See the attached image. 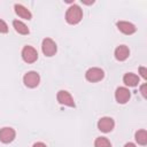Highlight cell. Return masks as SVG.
<instances>
[{"instance_id": "obj_1", "label": "cell", "mask_w": 147, "mask_h": 147, "mask_svg": "<svg viewBox=\"0 0 147 147\" xmlns=\"http://www.w3.org/2000/svg\"><path fill=\"white\" fill-rule=\"evenodd\" d=\"M83 18V10L77 5H71L65 13V21L69 24H78Z\"/></svg>"}, {"instance_id": "obj_2", "label": "cell", "mask_w": 147, "mask_h": 147, "mask_svg": "<svg viewBox=\"0 0 147 147\" xmlns=\"http://www.w3.org/2000/svg\"><path fill=\"white\" fill-rule=\"evenodd\" d=\"M23 83L29 88H34L40 83V76L36 71H28L23 77Z\"/></svg>"}, {"instance_id": "obj_3", "label": "cell", "mask_w": 147, "mask_h": 147, "mask_svg": "<svg viewBox=\"0 0 147 147\" xmlns=\"http://www.w3.org/2000/svg\"><path fill=\"white\" fill-rule=\"evenodd\" d=\"M105 77V72L101 68H96V67H93V68H90L86 72H85V78L91 82V83H96V82H100L102 78Z\"/></svg>"}, {"instance_id": "obj_4", "label": "cell", "mask_w": 147, "mask_h": 147, "mask_svg": "<svg viewBox=\"0 0 147 147\" xmlns=\"http://www.w3.org/2000/svg\"><path fill=\"white\" fill-rule=\"evenodd\" d=\"M41 51L46 56H53V55H55V53L57 51V46L53 39L45 38L41 42Z\"/></svg>"}, {"instance_id": "obj_5", "label": "cell", "mask_w": 147, "mask_h": 147, "mask_svg": "<svg viewBox=\"0 0 147 147\" xmlns=\"http://www.w3.org/2000/svg\"><path fill=\"white\" fill-rule=\"evenodd\" d=\"M21 55H22L23 61L26 63H33L38 59V53L32 46H24Z\"/></svg>"}, {"instance_id": "obj_6", "label": "cell", "mask_w": 147, "mask_h": 147, "mask_svg": "<svg viewBox=\"0 0 147 147\" xmlns=\"http://www.w3.org/2000/svg\"><path fill=\"white\" fill-rule=\"evenodd\" d=\"M56 99L59 101V103L63 105V106H68V107H75V101L71 96V94L68 91L61 90L57 92L56 94Z\"/></svg>"}, {"instance_id": "obj_7", "label": "cell", "mask_w": 147, "mask_h": 147, "mask_svg": "<svg viewBox=\"0 0 147 147\" xmlns=\"http://www.w3.org/2000/svg\"><path fill=\"white\" fill-rule=\"evenodd\" d=\"M114 126H115V122L111 117H101L98 121V129L101 132L108 133L114 130Z\"/></svg>"}, {"instance_id": "obj_8", "label": "cell", "mask_w": 147, "mask_h": 147, "mask_svg": "<svg viewBox=\"0 0 147 147\" xmlns=\"http://www.w3.org/2000/svg\"><path fill=\"white\" fill-rule=\"evenodd\" d=\"M130 96H131V93H130L129 88H126V87L121 86V87H117L115 91V99L121 105L126 103L130 100Z\"/></svg>"}, {"instance_id": "obj_9", "label": "cell", "mask_w": 147, "mask_h": 147, "mask_svg": "<svg viewBox=\"0 0 147 147\" xmlns=\"http://www.w3.org/2000/svg\"><path fill=\"white\" fill-rule=\"evenodd\" d=\"M15 136H16L15 130L11 129V127L6 126V127H2V129L0 130V141L3 142V144H9V142H11V141L15 139Z\"/></svg>"}, {"instance_id": "obj_10", "label": "cell", "mask_w": 147, "mask_h": 147, "mask_svg": "<svg viewBox=\"0 0 147 147\" xmlns=\"http://www.w3.org/2000/svg\"><path fill=\"white\" fill-rule=\"evenodd\" d=\"M116 26H117V29L122 32V33H124V34H132V33H134L136 32V26L132 24V23H130V22H126V21H119V22H117L116 23Z\"/></svg>"}, {"instance_id": "obj_11", "label": "cell", "mask_w": 147, "mask_h": 147, "mask_svg": "<svg viewBox=\"0 0 147 147\" xmlns=\"http://www.w3.org/2000/svg\"><path fill=\"white\" fill-rule=\"evenodd\" d=\"M114 55L117 61H125L130 55V49L125 45H119L118 47H116Z\"/></svg>"}, {"instance_id": "obj_12", "label": "cell", "mask_w": 147, "mask_h": 147, "mask_svg": "<svg viewBox=\"0 0 147 147\" xmlns=\"http://www.w3.org/2000/svg\"><path fill=\"white\" fill-rule=\"evenodd\" d=\"M123 83L126 85V86H130V87H134L138 85L139 83V77L133 74V72H126L124 76H123Z\"/></svg>"}, {"instance_id": "obj_13", "label": "cell", "mask_w": 147, "mask_h": 147, "mask_svg": "<svg viewBox=\"0 0 147 147\" xmlns=\"http://www.w3.org/2000/svg\"><path fill=\"white\" fill-rule=\"evenodd\" d=\"M14 9H15V13L21 17V18H24V20H31L32 17V14L30 13V10L28 8H25L24 6L20 5V3H16L14 6Z\"/></svg>"}, {"instance_id": "obj_14", "label": "cell", "mask_w": 147, "mask_h": 147, "mask_svg": "<svg viewBox=\"0 0 147 147\" xmlns=\"http://www.w3.org/2000/svg\"><path fill=\"white\" fill-rule=\"evenodd\" d=\"M13 26L15 29L16 32H18L20 34H28L30 31H29V28L22 22V21H18V20H15L13 21Z\"/></svg>"}, {"instance_id": "obj_15", "label": "cell", "mask_w": 147, "mask_h": 147, "mask_svg": "<svg viewBox=\"0 0 147 147\" xmlns=\"http://www.w3.org/2000/svg\"><path fill=\"white\" fill-rule=\"evenodd\" d=\"M134 139L139 145L145 146L147 144V132H146V130H138L134 134Z\"/></svg>"}, {"instance_id": "obj_16", "label": "cell", "mask_w": 147, "mask_h": 147, "mask_svg": "<svg viewBox=\"0 0 147 147\" xmlns=\"http://www.w3.org/2000/svg\"><path fill=\"white\" fill-rule=\"evenodd\" d=\"M94 147H111V144L106 137H99L94 141Z\"/></svg>"}, {"instance_id": "obj_17", "label": "cell", "mask_w": 147, "mask_h": 147, "mask_svg": "<svg viewBox=\"0 0 147 147\" xmlns=\"http://www.w3.org/2000/svg\"><path fill=\"white\" fill-rule=\"evenodd\" d=\"M8 32V25L3 20L0 18V33H7Z\"/></svg>"}, {"instance_id": "obj_18", "label": "cell", "mask_w": 147, "mask_h": 147, "mask_svg": "<svg viewBox=\"0 0 147 147\" xmlns=\"http://www.w3.org/2000/svg\"><path fill=\"white\" fill-rule=\"evenodd\" d=\"M146 88H147V84H142L141 86H140V93H141V95L144 96V98H147V91H146Z\"/></svg>"}, {"instance_id": "obj_19", "label": "cell", "mask_w": 147, "mask_h": 147, "mask_svg": "<svg viewBox=\"0 0 147 147\" xmlns=\"http://www.w3.org/2000/svg\"><path fill=\"white\" fill-rule=\"evenodd\" d=\"M139 72H140V75H141V77L142 78H147V69L145 68V67H140L139 68Z\"/></svg>"}, {"instance_id": "obj_20", "label": "cell", "mask_w": 147, "mask_h": 147, "mask_svg": "<svg viewBox=\"0 0 147 147\" xmlns=\"http://www.w3.org/2000/svg\"><path fill=\"white\" fill-rule=\"evenodd\" d=\"M32 147H47V146H46L44 142H41V141H38V142H34Z\"/></svg>"}, {"instance_id": "obj_21", "label": "cell", "mask_w": 147, "mask_h": 147, "mask_svg": "<svg viewBox=\"0 0 147 147\" xmlns=\"http://www.w3.org/2000/svg\"><path fill=\"white\" fill-rule=\"evenodd\" d=\"M124 147H136V145H134L133 142H126V144L124 145Z\"/></svg>"}]
</instances>
